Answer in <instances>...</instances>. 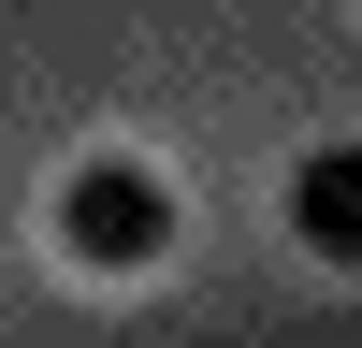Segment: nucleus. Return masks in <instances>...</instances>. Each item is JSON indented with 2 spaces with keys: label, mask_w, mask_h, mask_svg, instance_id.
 <instances>
[{
  "label": "nucleus",
  "mask_w": 362,
  "mask_h": 348,
  "mask_svg": "<svg viewBox=\"0 0 362 348\" xmlns=\"http://www.w3.org/2000/svg\"><path fill=\"white\" fill-rule=\"evenodd\" d=\"M44 232H58V261H87V276H145V261L174 247V174H145V160H73L58 203H44Z\"/></svg>",
  "instance_id": "nucleus-1"
},
{
  "label": "nucleus",
  "mask_w": 362,
  "mask_h": 348,
  "mask_svg": "<svg viewBox=\"0 0 362 348\" xmlns=\"http://www.w3.org/2000/svg\"><path fill=\"white\" fill-rule=\"evenodd\" d=\"M290 247L362 276V145H305L290 160Z\"/></svg>",
  "instance_id": "nucleus-2"
}]
</instances>
